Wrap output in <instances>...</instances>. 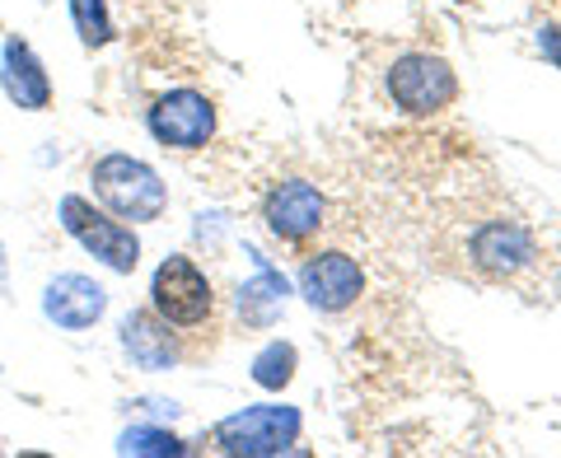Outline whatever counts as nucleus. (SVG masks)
<instances>
[{
  "label": "nucleus",
  "mask_w": 561,
  "mask_h": 458,
  "mask_svg": "<svg viewBox=\"0 0 561 458\" xmlns=\"http://www.w3.org/2000/svg\"><path fill=\"white\" fill-rule=\"evenodd\" d=\"M70 20H76L84 47H103L113 38V20H108V0H70Z\"/></svg>",
  "instance_id": "4468645a"
},
{
  "label": "nucleus",
  "mask_w": 561,
  "mask_h": 458,
  "mask_svg": "<svg viewBox=\"0 0 561 458\" xmlns=\"http://www.w3.org/2000/svg\"><path fill=\"white\" fill-rule=\"evenodd\" d=\"M365 286V276L356 267V257H346V253H319V257H309L305 262V272H300V290L313 309H323V313H342L356 305V295Z\"/></svg>",
  "instance_id": "0eeeda50"
},
{
  "label": "nucleus",
  "mask_w": 561,
  "mask_h": 458,
  "mask_svg": "<svg viewBox=\"0 0 561 458\" xmlns=\"http://www.w3.org/2000/svg\"><path fill=\"white\" fill-rule=\"evenodd\" d=\"M319 225H323V197L313 183H300V179L280 183L267 197V229L276 239L300 243L309 234H319Z\"/></svg>",
  "instance_id": "1a4fd4ad"
},
{
  "label": "nucleus",
  "mask_w": 561,
  "mask_h": 458,
  "mask_svg": "<svg viewBox=\"0 0 561 458\" xmlns=\"http://www.w3.org/2000/svg\"><path fill=\"white\" fill-rule=\"evenodd\" d=\"M103 309H108V290L99 286V280L90 276H57L51 286L43 290V313L57 328L66 332H84V328H94L103 319Z\"/></svg>",
  "instance_id": "6e6552de"
},
{
  "label": "nucleus",
  "mask_w": 561,
  "mask_h": 458,
  "mask_svg": "<svg viewBox=\"0 0 561 458\" xmlns=\"http://www.w3.org/2000/svg\"><path fill=\"white\" fill-rule=\"evenodd\" d=\"M538 47L561 66V33H557V28H542V33H538Z\"/></svg>",
  "instance_id": "f3484780"
},
{
  "label": "nucleus",
  "mask_w": 561,
  "mask_h": 458,
  "mask_svg": "<svg viewBox=\"0 0 561 458\" xmlns=\"http://www.w3.org/2000/svg\"><path fill=\"white\" fill-rule=\"evenodd\" d=\"M122 454H150V458H169V454H183V445L164 431H150V426H131L122 435Z\"/></svg>",
  "instance_id": "dca6fc26"
},
{
  "label": "nucleus",
  "mask_w": 561,
  "mask_h": 458,
  "mask_svg": "<svg viewBox=\"0 0 561 458\" xmlns=\"http://www.w3.org/2000/svg\"><path fill=\"white\" fill-rule=\"evenodd\" d=\"M472 262L486 272V276H515L519 267H529L534 262V239L524 234L519 225H482L478 234H472Z\"/></svg>",
  "instance_id": "9d476101"
},
{
  "label": "nucleus",
  "mask_w": 561,
  "mask_h": 458,
  "mask_svg": "<svg viewBox=\"0 0 561 458\" xmlns=\"http://www.w3.org/2000/svg\"><path fill=\"white\" fill-rule=\"evenodd\" d=\"M389 94H393V103H398L402 113L426 117V113L449 108L454 94H459V80H454L449 61L431 57V51H412V57L393 61V70H389Z\"/></svg>",
  "instance_id": "39448f33"
},
{
  "label": "nucleus",
  "mask_w": 561,
  "mask_h": 458,
  "mask_svg": "<svg viewBox=\"0 0 561 458\" xmlns=\"http://www.w3.org/2000/svg\"><path fill=\"white\" fill-rule=\"evenodd\" d=\"M150 305L169 328H197L210 319V280L192 257H164L150 280Z\"/></svg>",
  "instance_id": "f03ea898"
},
{
  "label": "nucleus",
  "mask_w": 561,
  "mask_h": 458,
  "mask_svg": "<svg viewBox=\"0 0 561 458\" xmlns=\"http://www.w3.org/2000/svg\"><path fill=\"white\" fill-rule=\"evenodd\" d=\"M122 346H127V356L140 369H169L179 360V346H173L169 323L160 313H127V323H122Z\"/></svg>",
  "instance_id": "f8f14e48"
},
{
  "label": "nucleus",
  "mask_w": 561,
  "mask_h": 458,
  "mask_svg": "<svg viewBox=\"0 0 561 458\" xmlns=\"http://www.w3.org/2000/svg\"><path fill=\"white\" fill-rule=\"evenodd\" d=\"M61 225H66V234L76 239L84 253H94L99 262H108L113 272H136L140 239L131 234V225L103 216V210H94L84 197H61Z\"/></svg>",
  "instance_id": "7ed1b4c3"
},
{
  "label": "nucleus",
  "mask_w": 561,
  "mask_h": 458,
  "mask_svg": "<svg viewBox=\"0 0 561 458\" xmlns=\"http://www.w3.org/2000/svg\"><path fill=\"white\" fill-rule=\"evenodd\" d=\"M90 183L99 192V202L108 206L117 220H131V225L160 220L169 206V187L160 183V173L146 160H131V154H103L90 173Z\"/></svg>",
  "instance_id": "f257e3e1"
},
{
  "label": "nucleus",
  "mask_w": 561,
  "mask_h": 458,
  "mask_svg": "<svg viewBox=\"0 0 561 458\" xmlns=\"http://www.w3.org/2000/svg\"><path fill=\"white\" fill-rule=\"evenodd\" d=\"M0 90L10 94V103H20V108H28V113H38V108H47V103H51L47 70H43L38 57H33V47L20 43V38L5 43V61H0Z\"/></svg>",
  "instance_id": "9b49d317"
},
{
  "label": "nucleus",
  "mask_w": 561,
  "mask_h": 458,
  "mask_svg": "<svg viewBox=\"0 0 561 458\" xmlns=\"http://www.w3.org/2000/svg\"><path fill=\"white\" fill-rule=\"evenodd\" d=\"M150 131L169 150H202L210 131H216V108H210V99L197 90H173L164 99H154Z\"/></svg>",
  "instance_id": "423d86ee"
},
{
  "label": "nucleus",
  "mask_w": 561,
  "mask_h": 458,
  "mask_svg": "<svg viewBox=\"0 0 561 458\" xmlns=\"http://www.w3.org/2000/svg\"><path fill=\"white\" fill-rule=\"evenodd\" d=\"M290 375H295V346L290 342H272L253 360V379L262 383V389H286Z\"/></svg>",
  "instance_id": "2eb2a0df"
},
{
  "label": "nucleus",
  "mask_w": 561,
  "mask_h": 458,
  "mask_svg": "<svg viewBox=\"0 0 561 458\" xmlns=\"http://www.w3.org/2000/svg\"><path fill=\"white\" fill-rule=\"evenodd\" d=\"M257 257V253H253ZM280 299H286V280H280V272H272L267 262L257 257V280H249V286L239 290V313L257 328H267L276 313H280Z\"/></svg>",
  "instance_id": "ddd939ff"
},
{
  "label": "nucleus",
  "mask_w": 561,
  "mask_h": 458,
  "mask_svg": "<svg viewBox=\"0 0 561 458\" xmlns=\"http://www.w3.org/2000/svg\"><path fill=\"white\" fill-rule=\"evenodd\" d=\"M295 439H300V412L295 408H243L239 416H225L216 426V445L243 458L286 454Z\"/></svg>",
  "instance_id": "20e7f679"
}]
</instances>
